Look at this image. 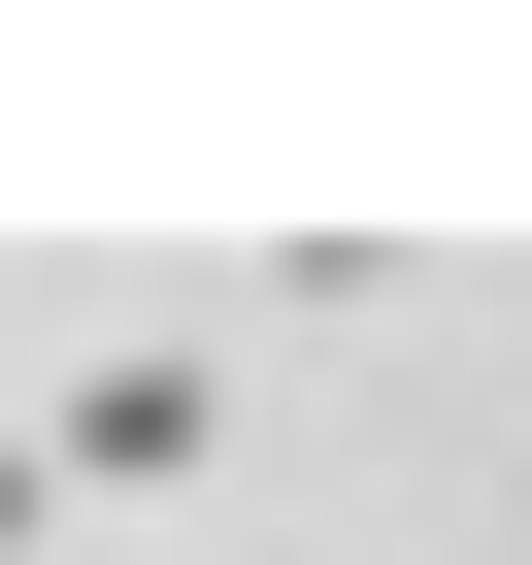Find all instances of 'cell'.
Instances as JSON below:
<instances>
[{
	"label": "cell",
	"mask_w": 532,
	"mask_h": 565,
	"mask_svg": "<svg viewBox=\"0 0 532 565\" xmlns=\"http://www.w3.org/2000/svg\"><path fill=\"white\" fill-rule=\"evenodd\" d=\"M200 433H233V366H200V333H134V366H67V399H34V466H67V499H200Z\"/></svg>",
	"instance_id": "6da1fadb"
},
{
	"label": "cell",
	"mask_w": 532,
	"mask_h": 565,
	"mask_svg": "<svg viewBox=\"0 0 532 565\" xmlns=\"http://www.w3.org/2000/svg\"><path fill=\"white\" fill-rule=\"evenodd\" d=\"M0 565H67V466H34V433H0Z\"/></svg>",
	"instance_id": "7a4b0ae2"
}]
</instances>
